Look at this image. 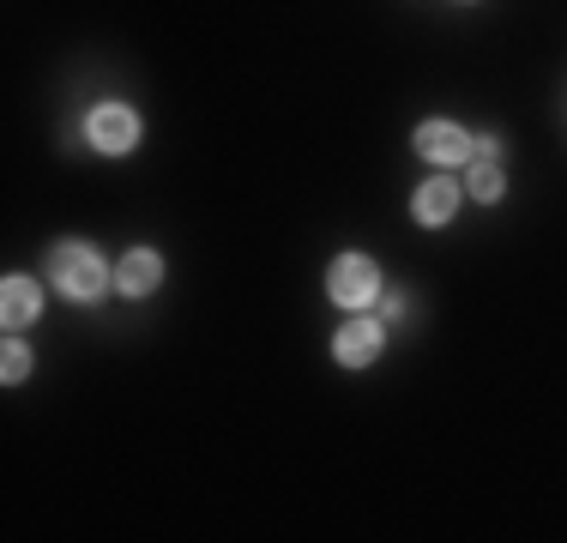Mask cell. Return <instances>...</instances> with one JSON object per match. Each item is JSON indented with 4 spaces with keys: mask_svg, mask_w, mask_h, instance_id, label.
Segmentation results:
<instances>
[{
    "mask_svg": "<svg viewBox=\"0 0 567 543\" xmlns=\"http://www.w3.org/2000/svg\"><path fill=\"white\" fill-rule=\"evenodd\" d=\"M49 284H55L66 303L91 308V303L110 296L115 272L103 266V254L91 248V242H55V248H49Z\"/></svg>",
    "mask_w": 567,
    "mask_h": 543,
    "instance_id": "cell-1",
    "label": "cell"
},
{
    "mask_svg": "<svg viewBox=\"0 0 567 543\" xmlns=\"http://www.w3.org/2000/svg\"><path fill=\"white\" fill-rule=\"evenodd\" d=\"M381 266L369 260V254H339V260L327 266V296L339 308H350V315H362V308L381 303Z\"/></svg>",
    "mask_w": 567,
    "mask_h": 543,
    "instance_id": "cell-2",
    "label": "cell"
},
{
    "mask_svg": "<svg viewBox=\"0 0 567 543\" xmlns=\"http://www.w3.org/2000/svg\"><path fill=\"white\" fill-rule=\"evenodd\" d=\"M140 133H145V127H140V115H133L127 103H97V109L85 115V140L97 145L103 157H127L133 145H140Z\"/></svg>",
    "mask_w": 567,
    "mask_h": 543,
    "instance_id": "cell-3",
    "label": "cell"
},
{
    "mask_svg": "<svg viewBox=\"0 0 567 543\" xmlns=\"http://www.w3.org/2000/svg\"><path fill=\"white\" fill-rule=\"evenodd\" d=\"M381 350H386V326L374 320L369 308H362L357 320H344V326H339V338H332V357H339L344 369H369V362L381 357Z\"/></svg>",
    "mask_w": 567,
    "mask_h": 543,
    "instance_id": "cell-4",
    "label": "cell"
},
{
    "mask_svg": "<svg viewBox=\"0 0 567 543\" xmlns=\"http://www.w3.org/2000/svg\"><path fill=\"white\" fill-rule=\"evenodd\" d=\"M411 145L423 152L429 163H441V170H453V163H471V133L458 127V121H416Z\"/></svg>",
    "mask_w": 567,
    "mask_h": 543,
    "instance_id": "cell-5",
    "label": "cell"
},
{
    "mask_svg": "<svg viewBox=\"0 0 567 543\" xmlns=\"http://www.w3.org/2000/svg\"><path fill=\"white\" fill-rule=\"evenodd\" d=\"M458 199H465V187H458L453 175H429V182L416 187V199H411V217L429 224V229H441V224H453Z\"/></svg>",
    "mask_w": 567,
    "mask_h": 543,
    "instance_id": "cell-6",
    "label": "cell"
},
{
    "mask_svg": "<svg viewBox=\"0 0 567 543\" xmlns=\"http://www.w3.org/2000/svg\"><path fill=\"white\" fill-rule=\"evenodd\" d=\"M164 284V254L157 248H127L115 260V290L121 296H152Z\"/></svg>",
    "mask_w": 567,
    "mask_h": 543,
    "instance_id": "cell-7",
    "label": "cell"
},
{
    "mask_svg": "<svg viewBox=\"0 0 567 543\" xmlns=\"http://www.w3.org/2000/svg\"><path fill=\"white\" fill-rule=\"evenodd\" d=\"M37 315H43V290H37V278L12 272V278L0 284V320H7V332H24V326H37Z\"/></svg>",
    "mask_w": 567,
    "mask_h": 543,
    "instance_id": "cell-8",
    "label": "cell"
},
{
    "mask_svg": "<svg viewBox=\"0 0 567 543\" xmlns=\"http://www.w3.org/2000/svg\"><path fill=\"white\" fill-rule=\"evenodd\" d=\"M465 194L477 199V206H495V199L507 194V175L495 170V163H471V182H465Z\"/></svg>",
    "mask_w": 567,
    "mask_h": 543,
    "instance_id": "cell-9",
    "label": "cell"
},
{
    "mask_svg": "<svg viewBox=\"0 0 567 543\" xmlns=\"http://www.w3.org/2000/svg\"><path fill=\"white\" fill-rule=\"evenodd\" d=\"M24 375H31V350H24V338H7V357H0V380H7V387H19Z\"/></svg>",
    "mask_w": 567,
    "mask_h": 543,
    "instance_id": "cell-10",
    "label": "cell"
},
{
    "mask_svg": "<svg viewBox=\"0 0 567 543\" xmlns=\"http://www.w3.org/2000/svg\"><path fill=\"white\" fill-rule=\"evenodd\" d=\"M471 157H477V163H495V157H502V140H495V133H477V140H471Z\"/></svg>",
    "mask_w": 567,
    "mask_h": 543,
    "instance_id": "cell-11",
    "label": "cell"
},
{
    "mask_svg": "<svg viewBox=\"0 0 567 543\" xmlns=\"http://www.w3.org/2000/svg\"><path fill=\"white\" fill-rule=\"evenodd\" d=\"M381 315H386V320H399V315H411V303H404L399 290H381Z\"/></svg>",
    "mask_w": 567,
    "mask_h": 543,
    "instance_id": "cell-12",
    "label": "cell"
}]
</instances>
